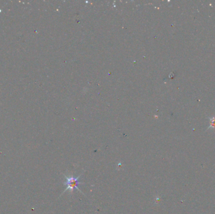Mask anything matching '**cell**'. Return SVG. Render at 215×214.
Here are the masks:
<instances>
[{
    "instance_id": "6da1fadb",
    "label": "cell",
    "mask_w": 215,
    "mask_h": 214,
    "mask_svg": "<svg viewBox=\"0 0 215 214\" xmlns=\"http://www.w3.org/2000/svg\"><path fill=\"white\" fill-rule=\"evenodd\" d=\"M80 176L81 175H79L78 177H74L73 176H70V177H66V176H65V181L64 182V185L66 186V189L64 192L68 191V190L73 192L74 189L79 190L78 186L79 185L81 184V182L79 180Z\"/></svg>"
},
{
    "instance_id": "7a4b0ae2",
    "label": "cell",
    "mask_w": 215,
    "mask_h": 214,
    "mask_svg": "<svg viewBox=\"0 0 215 214\" xmlns=\"http://www.w3.org/2000/svg\"><path fill=\"white\" fill-rule=\"evenodd\" d=\"M215 127V118L211 119V126H210V127Z\"/></svg>"
}]
</instances>
